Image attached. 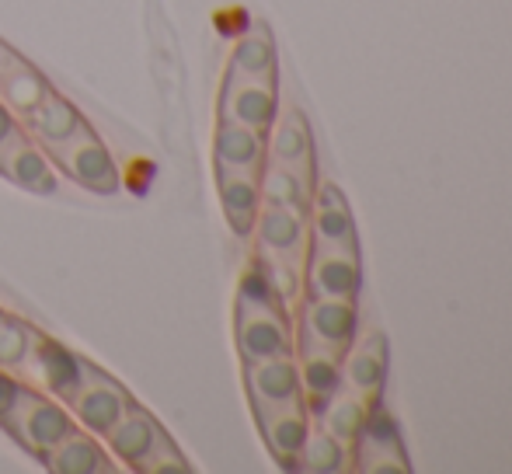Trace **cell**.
I'll return each mask as SVG.
<instances>
[{
	"mask_svg": "<svg viewBox=\"0 0 512 474\" xmlns=\"http://www.w3.org/2000/svg\"><path fill=\"white\" fill-rule=\"evenodd\" d=\"M4 429L35 457H46L63 436H70L77 429L74 415L63 401L49 398L42 391H28V398L21 401L18 408L11 412V419L4 422Z\"/></svg>",
	"mask_w": 512,
	"mask_h": 474,
	"instance_id": "cell-1",
	"label": "cell"
},
{
	"mask_svg": "<svg viewBox=\"0 0 512 474\" xmlns=\"http://www.w3.org/2000/svg\"><path fill=\"white\" fill-rule=\"evenodd\" d=\"M84 370H88L84 359H77L67 346H60L56 339L42 335L39 328H32V346H28V356L18 370V373H25L28 387H35V391L49 394V398H56V401L67 405L70 394L84 384Z\"/></svg>",
	"mask_w": 512,
	"mask_h": 474,
	"instance_id": "cell-2",
	"label": "cell"
},
{
	"mask_svg": "<svg viewBox=\"0 0 512 474\" xmlns=\"http://www.w3.org/2000/svg\"><path fill=\"white\" fill-rule=\"evenodd\" d=\"M60 171L81 189L95 192V196H115L119 192V168H115L112 150L95 136V129H81L74 140L60 143V147L46 150Z\"/></svg>",
	"mask_w": 512,
	"mask_h": 474,
	"instance_id": "cell-3",
	"label": "cell"
},
{
	"mask_svg": "<svg viewBox=\"0 0 512 474\" xmlns=\"http://www.w3.org/2000/svg\"><path fill=\"white\" fill-rule=\"evenodd\" d=\"M359 314L356 300L307 297L300 311V349H321V353L345 356L356 342Z\"/></svg>",
	"mask_w": 512,
	"mask_h": 474,
	"instance_id": "cell-4",
	"label": "cell"
},
{
	"mask_svg": "<svg viewBox=\"0 0 512 474\" xmlns=\"http://www.w3.org/2000/svg\"><path fill=\"white\" fill-rule=\"evenodd\" d=\"M237 353L244 363L293 356V335L286 307H251L237 304Z\"/></svg>",
	"mask_w": 512,
	"mask_h": 474,
	"instance_id": "cell-5",
	"label": "cell"
},
{
	"mask_svg": "<svg viewBox=\"0 0 512 474\" xmlns=\"http://www.w3.org/2000/svg\"><path fill=\"white\" fill-rule=\"evenodd\" d=\"M244 384H248V398H251V408H255V419H258V415L283 412V408H300V405H304V391H300V370H297V359H293V356L244 363Z\"/></svg>",
	"mask_w": 512,
	"mask_h": 474,
	"instance_id": "cell-6",
	"label": "cell"
},
{
	"mask_svg": "<svg viewBox=\"0 0 512 474\" xmlns=\"http://www.w3.org/2000/svg\"><path fill=\"white\" fill-rule=\"evenodd\" d=\"M67 408L81 429H88L91 436H105L108 429L133 408V401H129V394L122 391L119 384H112L105 373L88 366V370H84V384L67 398Z\"/></svg>",
	"mask_w": 512,
	"mask_h": 474,
	"instance_id": "cell-7",
	"label": "cell"
},
{
	"mask_svg": "<svg viewBox=\"0 0 512 474\" xmlns=\"http://www.w3.org/2000/svg\"><path fill=\"white\" fill-rule=\"evenodd\" d=\"M304 286H307V297L356 300L359 290H363L359 251H335V248H314L310 244Z\"/></svg>",
	"mask_w": 512,
	"mask_h": 474,
	"instance_id": "cell-8",
	"label": "cell"
},
{
	"mask_svg": "<svg viewBox=\"0 0 512 474\" xmlns=\"http://www.w3.org/2000/svg\"><path fill=\"white\" fill-rule=\"evenodd\" d=\"M356 468L359 471H408V457H405V443H401V433H398V422L384 412L380 405L370 408V419L366 426L359 429L356 443Z\"/></svg>",
	"mask_w": 512,
	"mask_h": 474,
	"instance_id": "cell-9",
	"label": "cell"
},
{
	"mask_svg": "<svg viewBox=\"0 0 512 474\" xmlns=\"http://www.w3.org/2000/svg\"><path fill=\"white\" fill-rule=\"evenodd\" d=\"M279 116V98L272 81H244V77H227V88L220 98V119L241 122L255 133H269Z\"/></svg>",
	"mask_w": 512,
	"mask_h": 474,
	"instance_id": "cell-10",
	"label": "cell"
},
{
	"mask_svg": "<svg viewBox=\"0 0 512 474\" xmlns=\"http://www.w3.org/2000/svg\"><path fill=\"white\" fill-rule=\"evenodd\" d=\"M307 227L314 237V248H335V251H356V220L345 203V196L331 182L314 189L307 213Z\"/></svg>",
	"mask_w": 512,
	"mask_h": 474,
	"instance_id": "cell-11",
	"label": "cell"
},
{
	"mask_svg": "<svg viewBox=\"0 0 512 474\" xmlns=\"http://www.w3.org/2000/svg\"><path fill=\"white\" fill-rule=\"evenodd\" d=\"M387 380V339L380 332L366 335L363 342H352L342 356V387L352 394H359L363 401L377 405L384 394Z\"/></svg>",
	"mask_w": 512,
	"mask_h": 474,
	"instance_id": "cell-12",
	"label": "cell"
},
{
	"mask_svg": "<svg viewBox=\"0 0 512 474\" xmlns=\"http://www.w3.org/2000/svg\"><path fill=\"white\" fill-rule=\"evenodd\" d=\"M265 136H269V140H265L269 161L283 164V168H293L297 175H304L307 182H314V136H310L304 112L286 109L283 116H276V122H272V129Z\"/></svg>",
	"mask_w": 512,
	"mask_h": 474,
	"instance_id": "cell-13",
	"label": "cell"
},
{
	"mask_svg": "<svg viewBox=\"0 0 512 474\" xmlns=\"http://www.w3.org/2000/svg\"><path fill=\"white\" fill-rule=\"evenodd\" d=\"M21 126H25V133L32 136L42 150H53V147H60V143L74 140L81 129H88V119L81 116V109H77L70 98L49 91L28 116H21Z\"/></svg>",
	"mask_w": 512,
	"mask_h": 474,
	"instance_id": "cell-14",
	"label": "cell"
},
{
	"mask_svg": "<svg viewBox=\"0 0 512 474\" xmlns=\"http://www.w3.org/2000/svg\"><path fill=\"white\" fill-rule=\"evenodd\" d=\"M258 426H262V440L269 447V454L276 457L279 468L297 471V461L304 454V443L314 429V419L304 405L300 408H283V412L258 415Z\"/></svg>",
	"mask_w": 512,
	"mask_h": 474,
	"instance_id": "cell-15",
	"label": "cell"
},
{
	"mask_svg": "<svg viewBox=\"0 0 512 474\" xmlns=\"http://www.w3.org/2000/svg\"><path fill=\"white\" fill-rule=\"evenodd\" d=\"M0 175L32 196H53L56 192V171L49 164V154L32 136H21L0 154Z\"/></svg>",
	"mask_w": 512,
	"mask_h": 474,
	"instance_id": "cell-16",
	"label": "cell"
},
{
	"mask_svg": "<svg viewBox=\"0 0 512 474\" xmlns=\"http://www.w3.org/2000/svg\"><path fill=\"white\" fill-rule=\"evenodd\" d=\"M164 436V429L157 426L154 415L140 412V408H129L119 422L102 436L105 440V450L112 454L115 464H126V468L136 471V464L157 447V440Z\"/></svg>",
	"mask_w": 512,
	"mask_h": 474,
	"instance_id": "cell-17",
	"label": "cell"
},
{
	"mask_svg": "<svg viewBox=\"0 0 512 474\" xmlns=\"http://www.w3.org/2000/svg\"><path fill=\"white\" fill-rule=\"evenodd\" d=\"M53 91V84L46 81L39 67L18 56L14 49H7V56L0 60V102L14 112V116H28L42 98Z\"/></svg>",
	"mask_w": 512,
	"mask_h": 474,
	"instance_id": "cell-18",
	"label": "cell"
},
{
	"mask_svg": "<svg viewBox=\"0 0 512 474\" xmlns=\"http://www.w3.org/2000/svg\"><path fill=\"white\" fill-rule=\"evenodd\" d=\"M216 185H220V206L234 234H251L255 217L262 210V189H258V171L216 168Z\"/></svg>",
	"mask_w": 512,
	"mask_h": 474,
	"instance_id": "cell-19",
	"label": "cell"
},
{
	"mask_svg": "<svg viewBox=\"0 0 512 474\" xmlns=\"http://www.w3.org/2000/svg\"><path fill=\"white\" fill-rule=\"evenodd\" d=\"M42 461H46V468L53 474H102V471L119 468V464L112 461V454L98 443V436H91L88 429H81V426L70 436H63Z\"/></svg>",
	"mask_w": 512,
	"mask_h": 474,
	"instance_id": "cell-20",
	"label": "cell"
},
{
	"mask_svg": "<svg viewBox=\"0 0 512 474\" xmlns=\"http://www.w3.org/2000/svg\"><path fill=\"white\" fill-rule=\"evenodd\" d=\"M251 234L258 237V248L262 251H276V255L297 258L307 244V217L286 210V206L262 203Z\"/></svg>",
	"mask_w": 512,
	"mask_h": 474,
	"instance_id": "cell-21",
	"label": "cell"
},
{
	"mask_svg": "<svg viewBox=\"0 0 512 474\" xmlns=\"http://www.w3.org/2000/svg\"><path fill=\"white\" fill-rule=\"evenodd\" d=\"M300 370V391H304V405L310 412V419L321 415V408L342 387V356L335 353H321V349H300L297 359Z\"/></svg>",
	"mask_w": 512,
	"mask_h": 474,
	"instance_id": "cell-22",
	"label": "cell"
},
{
	"mask_svg": "<svg viewBox=\"0 0 512 474\" xmlns=\"http://www.w3.org/2000/svg\"><path fill=\"white\" fill-rule=\"evenodd\" d=\"M213 157L216 168L258 171L265 164V133H255L241 122L220 119L213 136Z\"/></svg>",
	"mask_w": 512,
	"mask_h": 474,
	"instance_id": "cell-23",
	"label": "cell"
},
{
	"mask_svg": "<svg viewBox=\"0 0 512 474\" xmlns=\"http://www.w3.org/2000/svg\"><path fill=\"white\" fill-rule=\"evenodd\" d=\"M258 189H262V203H276L286 210L307 217L310 199H314V182H307L304 175H297L293 168L269 161L258 168Z\"/></svg>",
	"mask_w": 512,
	"mask_h": 474,
	"instance_id": "cell-24",
	"label": "cell"
},
{
	"mask_svg": "<svg viewBox=\"0 0 512 474\" xmlns=\"http://www.w3.org/2000/svg\"><path fill=\"white\" fill-rule=\"evenodd\" d=\"M370 401H363L359 394L345 391V387H338V394L328 401V405L321 408V415H317V422H321V429H328L331 436H338V440L345 443V447L352 450V443H356L359 429L366 426V419H370Z\"/></svg>",
	"mask_w": 512,
	"mask_h": 474,
	"instance_id": "cell-25",
	"label": "cell"
},
{
	"mask_svg": "<svg viewBox=\"0 0 512 474\" xmlns=\"http://www.w3.org/2000/svg\"><path fill=\"white\" fill-rule=\"evenodd\" d=\"M230 74L244 77V81H276V46H272L269 35H241L234 56H230Z\"/></svg>",
	"mask_w": 512,
	"mask_h": 474,
	"instance_id": "cell-26",
	"label": "cell"
},
{
	"mask_svg": "<svg viewBox=\"0 0 512 474\" xmlns=\"http://www.w3.org/2000/svg\"><path fill=\"white\" fill-rule=\"evenodd\" d=\"M349 454H352V450L345 447L338 436H331L328 429H310L297 468L310 471V474H338V471H345L352 464Z\"/></svg>",
	"mask_w": 512,
	"mask_h": 474,
	"instance_id": "cell-27",
	"label": "cell"
},
{
	"mask_svg": "<svg viewBox=\"0 0 512 474\" xmlns=\"http://www.w3.org/2000/svg\"><path fill=\"white\" fill-rule=\"evenodd\" d=\"M258 272L265 276V283L276 290V297L283 304H290L300 293V262L297 258L276 255V251H262L258 248Z\"/></svg>",
	"mask_w": 512,
	"mask_h": 474,
	"instance_id": "cell-28",
	"label": "cell"
},
{
	"mask_svg": "<svg viewBox=\"0 0 512 474\" xmlns=\"http://www.w3.org/2000/svg\"><path fill=\"white\" fill-rule=\"evenodd\" d=\"M28 346H32V328L21 318L4 314V318H0V370L18 373L28 356Z\"/></svg>",
	"mask_w": 512,
	"mask_h": 474,
	"instance_id": "cell-29",
	"label": "cell"
},
{
	"mask_svg": "<svg viewBox=\"0 0 512 474\" xmlns=\"http://www.w3.org/2000/svg\"><path fill=\"white\" fill-rule=\"evenodd\" d=\"M136 471H147V474H168V471L189 474V471H192V464L185 461L182 450H178L175 443L168 440V436H161V440H157V447L150 450V454L143 457L140 464H136Z\"/></svg>",
	"mask_w": 512,
	"mask_h": 474,
	"instance_id": "cell-30",
	"label": "cell"
},
{
	"mask_svg": "<svg viewBox=\"0 0 512 474\" xmlns=\"http://www.w3.org/2000/svg\"><path fill=\"white\" fill-rule=\"evenodd\" d=\"M28 391H32V387H28L25 380H18L11 370H0V426H4L14 408L28 398Z\"/></svg>",
	"mask_w": 512,
	"mask_h": 474,
	"instance_id": "cell-31",
	"label": "cell"
},
{
	"mask_svg": "<svg viewBox=\"0 0 512 474\" xmlns=\"http://www.w3.org/2000/svg\"><path fill=\"white\" fill-rule=\"evenodd\" d=\"M21 136H28L25 133V126H21V119L14 116L11 109H7L4 102H0V154H4L11 143H18Z\"/></svg>",
	"mask_w": 512,
	"mask_h": 474,
	"instance_id": "cell-32",
	"label": "cell"
},
{
	"mask_svg": "<svg viewBox=\"0 0 512 474\" xmlns=\"http://www.w3.org/2000/svg\"><path fill=\"white\" fill-rule=\"evenodd\" d=\"M7 49H11V46H4V42H0V60H4V56H7Z\"/></svg>",
	"mask_w": 512,
	"mask_h": 474,
	"instance_id": "cell-33",
	"label": "cell"
},
{
	"mask_svg": "<svg viewBox=\"0 0 512 474\" xmlns=\"http://www.w3.org/2000/svg\"><path fill=\"white\" fill-rule=\"evenodd\" d=\"M0 318H4V311H0Z\"/></svg>",
	"mask_w": 512,
	"mask_h": 474,
	"instance_id": "cell-34",
	"label": "cell"
}]
</instances>
